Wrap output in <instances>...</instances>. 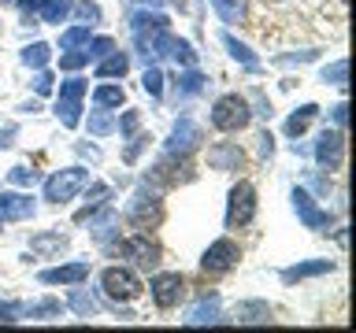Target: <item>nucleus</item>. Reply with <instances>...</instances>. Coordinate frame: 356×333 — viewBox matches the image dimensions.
<instances>
[{
  "instance_id": "7c9ffc66",
  "label": "nucleus",
  "mask_w": 356,
  "mask_h": 333,
  "mask_svg": "<svg viewBox=\"0 0 356 333\" xmlns=\"http://www.w3.org/2000/svg\"><path fill=\"white\" fill-rule=\"evenodd\" d=\"M89 37H93V26H82V22H74V26H67L60 33V49H86Z\"/></svg>"
},
{
  "instance_id": "423d86ee",
  "label": "nucleus",
  "mask_w": 356,
  "mask_h": 333,
  "mask_svg": "<svg viewBox=\"0 0 356 333\" xmlns=\"http://www.w3.org/2000/svg\"><path fill=\"white\" fill-rule=\"evenodd\" d=\"M89 93V82L86 78H67V82H60V93H56V119L63 122L67 130H74L78 122H82V96Z\"/></svg>"
},
{
  "instance_id": "412c9836",
  "label": "nucleus",
  "mask_w": 356,
  "mask_h": 333,
  "mask_svg": "<svg viewBox=\"0 0 356 333\" xmlns=\"http://www.w3.org/2000/svg\"><path fill=\"white\" fill-rule=\"evenodd\" d=\"M330 271H334V259H312V263L286 266V271H282V282L293 285V282H305V278H316V274H330Z\"/></svg>"
},
{
  "instance_id": "9d476101",
  "label": "nucleus",
  "mask_w": 356,
  "mask_h": 333,
  "mask_svg": "<svg viewBox=\"0 0 356 333\" xmlns=\"http://www.w3.org/2000/svg\"><path fill=\"white\" fill-rule=\"evenodd\" d=\"M200 141H204V130H200L189 115H182L171 126V137L163 141V152L167 155H189V152L200 148Z\"/></svg>"
},
{
  "instance_id": "39448f33",
  "label": "nucleus",
  "mask_w": 356,
  "mask_h": 333,
  "mask_svg": "<svg viewBox=\"0 0 356 333\" xmlns=\"http://www.w3.org/2000/svg\"><path fill=\"white\" fill-rule=\"evenodd\" d=\"M100 293L115 300V304H130V300H138L145 293V285L130 266H104L100 271Z\"/></svg>"
},
{
  "instance_id": "2eb2a0df",
  "label": "nucleus",
  "mask_w": 356,
  "mask_h": 333,
  "mask_svg": "<svg viewBox=\"0 0 356 333\" xmlns=\"http://www.w3.org/2000/svg\"><path fill=\"white\" fill-rule=\"evenodd\" d=\"M89 278V263L86 259H74V263H60V266H49V271L38 274L41 285H82Z\"/></svg>"
},
{
  "instance_id": "cd10ccee",
  "label": "nucleus",
  "mask_w": 356,
  "mask_h": 333,
  "mask_svg": "<svg viewBox=\"0 0 356 333\" xmlns=\"http://www.w3.org/2000/svg\"><path fill=\"white\" fill-rule=\"evenodd\" d=\"M74 0H44V4L38 8L41 22H49V26H60V22H67V15H71Z\"/></svg>"
},
{
  "instance_id": "c9c22d12",
  "label": "nucleus",
  "mask_w": 356,
  "mask_h": 333,
  "mask_svg": "<svg viewBox=\"0 0 356 333\" xmlns=\"http://www.w3.org/2000/svg\"><path fill=\"white\" fill-rule=\"evenodd\" d=\"M89 63V52L86 49H63L60 52V71H82V67Z\"/></svg>"
},
{
  "instance_id": "49530a36",
  "label": "nucleus",
  "mask_w": 356,
  "mask_h": 333,
  "mask_svg": "<svg viewBox=\"0 0 356 333\" xmlns=\"http://www.w3.org/2000/svg\"><path fill=\"white\" fill-rule=\"evenodd\" d=\"M256 141H260V152H264V155H271V152H275V137H271V133H267V130H264V133H260V137H256Z\"/></svg>"
},
{
  "instance_id": "a18cd8bd",
  "label": "nucleus",
  "mask_w": 356,
  "mask_h": 333,
  "mask_svg": "<svg viewBox=\"0 0 356 333\" xmlns=\"http://www.w3.org/2000/svg\"><path fill=\"white\" fill-rule=\"evenodd\" d=\"M345 111H349L345 104H334V108H330V119H334V126H338V130H345V122H349V115H345Z\"/></svg>"
},
{
  "instance_id": "09e8293b",
  "label": "nucleus",
  "mask_w": 356,
  "mask_h": 333,
  "mask_svg": "<svg viewBox=\"0 0 356 333\" xmlns=\"http://www.w3.org/2000/svg\"><path fill=\"white\" fill-rule=\"evenodd\" d=\"M308 182H312V189H316V193H327V189H330L327 178H308Z\"/></svg>"
},
{
  "instance_id": "aec40b11",
  "label": "nucleus",
  "mask_w": 356,
  "mask_h": 333,
  "mask_svg": "<svg viewBox=\"0 0 356 333\" xmlns=\"http://www.w3.org/2000/svg\"><path fill=\"white\" fill-rule=\"evenodd\" d=\"M130 71V52H108L104 60H97V82H104V78H127Z\"/></svg>"
},
{
  "instance_id": "1a4fd4ad",
  "label": "nucleus",
  "mask_w": 356,
  "mask_h": 333,
  "mask_svg": "<svg viewBox=\"0 0 356 333\" xmlns=\"http://www.w3.org/2000/svg\"><path fill=\"white\" fill-rule=\"evenodd\" d=\"M238 263H241V248H238V241H230V237L211 241L204 248V255H200V271L204 274H227Z\"/></svg>"
},
{
  "instance_id": "de8ad7c7",
  "label": "nucleus",
  "mask_w": 356,
  "mask_h": 333,
  "mask_svg": "<svg viewBox=\"0 0 356 333\" xmlns=\"http://www.w3.org/2000/svg\"><path fill=\"white\" fill-rule=\"evenodd\" d=\"M15 126H4V130H0V148H11V137H15Z\"/></svg>"
},
{
  "instance_id": "f8f14e48",
  "label": "nucleus",
  "mask_w": 356,
  "mask_h": 333,
  "mask_svg": "<svg viewBox=\"0 0 356 333\" xmlns=\"http://www.w3.org/2000/svg\"><path fill=\"white\" fill-rule=\"evenodd\" d=\"M289 200H293V211H297V219L305 222L308 230H327L330 222H334V219H330V211H323V207L316 204V196H312L305 185H297L293 193H289Z\"/></svg>"
},
{
  "instance_id": "c85d7f7f",
  "label": "nucleus",
  "mask_w": 356,
  "mask_h": 333,
  "mask_svg": "<svg viewBox=\"0 0 356 333\" xmlns=\"http://www.w3.org/2000/svg\"><path fill=\"white\" fill-rule=\"evenodd\" d=\"M19 60L26 63V67H33V71H41V67H49V60H52V44L33 41V44H26V49H22Z\"/></svg>"
},
{
  "instance_id": "a878e982",
  "label": "nucleus",
  "mask_w": 356,
  "mask_h": 333,
  "mask_svg": "<svg viewBox=\"0 0 356 333\" xmlns=\"http://www.w3.org/2000/svg\"><path fill=\"white\" fill-rule=\"evenodd\" d=\"M67 307L74 311L78 318H93V315H100V304H97V296H89L86 289H71V296H67Z\"/></svg>"
},
{
  "instance_id": "473e14b6",
  "label": "nucleus",
  "mask_w": 356,
  "mask_h": 333,
  "mask_svg": "<svg viewBox=\"0 0 356 333\" xmlns=\"http://www.w3.org/2000/svg\"><path fill=\"white\" fill-rule=\"evenodd\" d=\"M345 74H349V60H345V56H341V60H334V63H327L319 71V78L327 85H334V89H345Z\"/></svg>"
},
{
  "instance_id": "dca6fc26",
  "label": "nucleus",
  "mask_w": 356,
  "mask_h": 333,
  "mask_svg": "<svg viewBox=\"0 0 356 333\" xmlns=\"http://www.w3.org/2000/svg\"><path fill=\"white\" fill-rule=\"evenodd\" d=\"M182 322H186V326H211V322H222V315H219V296H216V293H204L193 307L186 311Z\"/></svg>"
},
{
  "instance_id": "f704fd0d",
  "label": "nucleus",
  "mask_w": 356,
  "mask_h": 333,
  "mask_svg": "<svg viewBox=\"0 0 356 333\" xmlns=\"http://www.w3.org/2000/svg\"><path fill=\"white\" fill-rule=\"evenodd\" d=\"M71 15L82 22V26H97L100 22V4H93V0H78V4L71 8Z\"/></svg>"
},
{
  "instance_id": "6e6552de",
  "label": "nucleus",
  "mask_w": 356,
  "mask_h": 333,
  "mask_svg": "<svg viewBox=\"0 0 356 333\" xmlns=\"http://www.w3.org/2000/svg\"><path fill=\"white\" fill-rule=\"evenodd\" d=\"M149 296H152V304L160 307V311L178 307V304H182V296H186V278L178 274V271L152 274V278H149Z\"/></svg>"
},
{
  "instance_id": "c756f323",
  "label": "nucleus",
  "mask_w": 356,
  "mask_h": 333,
  "mask_svg": "<svg viewBox=\"0 0 356 333\" xmlns=\"http://www.w3.org/2000/svg\"><path fill=\"white\" fill-rule=\"evenodd\" d=\"M222 44H227V52H230L241 67H249V71H256V67H260V60L252 56V49H249V44H241L234 33H222Z\"/></svg>"
},
{
  "instance_id": "393cba45",
  "label": "nucleus",
  "mask_w": 356,
  "mask_h": 333,
  "mask_svg": "<svg viewBox=\"0 0 356 333\" xmlns=\"http://www.w3.org/2000/svg\"><path fill=\"white\" fill-rule=\"evenodd\" d=\"M93 104H97V108L115 111V108L127 104V93H122V85H115V82H108V78H104V85H97V89H93Z\"/></svg>"
},
{
  "instance_id": "ddd939ff",
  "label": "nucleus",
  "mask_w": 356,
  "mask_h": 333,
  "mask_svg": "<svg viewBox=\"0 0 356 333\" xmlns=\"http://www.w3.org/2000/svg\"><path fill=\"white\" fill-rule=\"evenodd\" d=\"M33 215H38V200L30 193H19V189L0 193V222H26Z\"/></svg>"
},
{
  "instance_id": "f03ea898",
  "label": "nucleus",
  "mask_w": 356,
  "mask_h": 333,
  "mask_svg": "<svg viewBox=\"0 0 356 333\" xmlns=\"http://www.w3.org/2000/svg\"><path fill=\"white\" fill-rule=\"evenodd\" d=\"M111 252L119 255V259H130L138 271H156L160 266V244L156 241H149V233H141V230H134L130 237H122V241H115V244H108Z\"/></svg>"
},
{
  "instance_id": "bb28decb",
  "label": "nucleus",
  "mask_w": 356,
  "mask_h": 333,
  "mask_svg": "<svg viewBox=\"0 0 356 333\" xmlns=\"http://www.w3.org/2000/svg\"><path fill=\"white\" fill-rule=\"evenodd\" d=\"M86 130L93 133V137H111V133H115V115H111L108 108H97V111H89V119H86Z\"/></svg>"
},
{
  "instance_id": "9b49d317",
  "label": "nucleus",
  "mask_w": 356,
  "mask_h": 333,
  "mask_svg": "<svg viewBox=\"0 0 356 333\" xmlns=\"http://www.w3.org/2000/svg\"><path fill=\"white\" fill-rule=\"evenodd\" d=\"M312 155H316L319 166H327V171H338L345 163V130H319L316 144H312Z\"/></svg>"
},
{
  "instance_id": "a19ab883",
  "label": "nucleus",
  "mask_w": 356,
  "mask_h": 333,
  "mask_svg": "<svg viewBox=\"0 0 356 333\" xmlns=\"http://www.w3.org/2000/svg\"><path fill=\"white\" fill-rule=\"evenodd\" d=\"M52 82H56L52 71H44V67H41V71L33 74V93H38V96H49V93H52Z\"/></svg>"
},
{
  "instance_id": "4468645a",
  "label": "nucleus",
  "mask_w": 356,
  "mask_h": 333,
  "mask_svg": "<svg viewBox=\"0 0 356 333\" xmlns=\"http://www.w3.org/2000/svg\"><path fill=\"white\" fill-rule=\"evenodd\" d=\"M208 166H211V171H227V174L241 171V166H245V148L238 141H216L208 148Z\"/></svg>"
},
{
  "instance_id": "a211bd4d",
  "label": "nucleus",
  "mask_w": 356,
  "mask_h": 333,
  "mask_svg": "<svg viewBox=\"0 0 356 333\" xmlns=\"http://www.w3.org/2000/svg\"><path fill=\"white\" fill-rule=\"evenodd\" d=\"M63 248H67V233H60V230H44V233H33L30 237V252L41 255V259H52Z\"/></svg>"
},
{
  "instance_id": "8fccbe9b",
  "label": "nucleus",
  "mask_w": 356,
  "mask_h": 333,
  "mask_svg": "<svg viewBox=\"0 0 356 333\" xmlns=\"http://www.w3.org/2000/svg\"><path fill=\"white\" fill-rule=\"evenodd\" d=\"M145 4H160V0H145ZM171 4H178V8H182V0H171Z\"/></svg>"
},
{
  "instance_id": "3c124183",
  "label": "nucleus",
  "mask_w": 356,
  "mask_h": 333,
  "mask_svg": "<svg viewBox=\"0 0 356 333\" xmlns=\"http://www.w3.org/2000/svg\"><path fill=\"white\" fill-rule=\"evenodd\" d=\"M0 4H15V0H0Z\"/></svg>"
},
{
  "instance_id": "c03bdc74",
  "label": "nucleus",
  "mask_w": 356,
  "mask_h": 333,
  "mask_svg": "<svg viewBox=\"0 0 356 333\" xmlns=\"http://www.w3.org/2000/svg\"><path fill=\"white\" fill-rule=\"evenodd\" d=\"M15 4H19V11H22V19H33V15H38V8L44 4V0H15Z\"/></svg>"
},
{
  "instance_id": "ea45409f",
  "label": "nucleus",
  "mask_w": 356,
  "mask_h": 333,
  "mask_svg": "<svg viewBox=\"0 0 356 333\" xmlns=\"http://www.w3.org/2000/svg\"><path fill=\"white\" fill-rule=\"evenodd\" d=\"M138 126H141V115H138V111H122V115L115 119V130H119V137H130V133L138 130Z\"/></svg>"
},
{
  "instance_id": "e433bc0d",
  "label": "nucleus",
  "mask_w": 356,
  "mask_h": 333,
  "mask_svg": "<svg viewBox=\"0 0 356 333\" xmlns=\"http://www.w3.org/2000/svg\"><path fill=\"white\" fill-rule=\"evenodd\" d=\"M119 49V44H115V37H108V33H104V37H89V44H86V52H89V60H104V56L108 52H115Z\"/></svg>"
},
{
  "instance_id": "58836bf2",
  "label": "nucleus",
  "mask_w": 356,
  "mask_h": 333,
  "mask_svg": "<svg viewBox=\"0 0 356 333\" xmlns=\"http://www.w3.org/2000/svg\"><path fill=\"white\" fill-rule=\"evenodd\" d=\"M22 322V304L19 300H0V326H15Z\"/></svg>"
},
{
  "instance_id": "2f4dec72",
  "label": "nucleus",
  "mask_w": 356,
  "mask_h": 333,
  "mask_svg": "<svg viewBox=\"0 0 356 333\" xmlns=\"http://www.w3.org/2000/svg\"><path fill=\"white\" fill-rule=\"evenodd\" d=\"M163 82H167V74L160 71L156 63H145V74H141V89L149 93L152 100H160L163 96Z\"/></svg>"
},
{
  "instance_id": "37998d69",
  "label": "nucleus",
  "mask_w": 356,
  "mask_h": 333,
  "mask_svg": "<svg viewBox=\"0 0 356 333\" xmlns=\"http://www.w3.org/2000/svg\"><path fill=\"white\" fill-rule=\"evenodd\" d=\"M308 60H319V52L308 49V52H300V56H278L275 63H308Z\"/></svg>"
},
{
  "instance_id": "f257e3e1",
  "label": "nucleus",
  "mask_w": 356,
  "mask_h": 333,
  "mask_svg": "<svg viewBox=\"0 0 356 333\" xmlns=\"http://www.w3.org/2000/svg\"><path fill=\"white\" fill-rule=\"evenodd\" d=\"M208 122H211V126H216L219 133H241V130L252 122V104H249V96H241V93H222L216 104H211Z\"/></svg>"
},
{
  "instance_id": "4c0bfd02",
  "label": "nucleus",
  "mask_w": 356,
  "mask_h": 333,
  "mask_svg": "<svg viewBox=\"0 0 356 333\" xmlns=\"http://www.w3.org/2000/svg\"><path fill=\"white\" fill-rule=\"evenodd\" d=\"M38 178H41V174L33 171V166H26V163H19V166H11V171H8V182H11V185H22V189L33 185Z\"/></svg>"
},
{
  "instance_id": "0eeeda50",
  "label": "nucleus",
  "mask_w": 356,
  "mask_h": 333,
  "mask_svg": "<svg viewBox=\"0 0 356 333\" xmlns=\"http://www.w3.org/2000/svg\"><path fill=\"white\" fill-rule=\"evenodd\" d=\"M160 219H163V200H160V193H149V185H141L138 193L127 200V222H130L134 230L149 233Z\"/></svg>"
},
{
  "instance_id": "20e7f679",
  "label": "nucleus",
  "mask_w": 356,
  "mask_h": 333,
  "mask_svg": "<svg viewBox=\"0 0 356 333\" xmlns=\"http://www.w3.org/2000/svg\"><path fill=\"white\" fill-rule=\"evenodd\" d=\"M89 185V166H63L44 178V200L49 204H71V200Z\"/></svg>"
},
{
  "instance_id": "4be33fe9",
  "label": "nucleus",
  "mask_w": 356,
  "mask_h": 333,
  "mask_svg": "<svg viewBox=\"0 0 356 333\" xmlns=\"http://www.w3.org/2000/svg\"><path fill=\"white\" fill-rule=\"evenodd\" d=\"M211 8H216V15L227 22V26L249 22V0H211Z\"/></svg>"
},
{
  "instance_id": "72a5a7b5",
  "label": "nucleus",
  "mask_w": 356,
  "mask_h": 333,
  "mask_svg": "<svg viewBox=\"0 0 356 333\" xmlns=\"http://www.w3.org/2000/svg\"><path fill=\"white\" fill-rule=\"evenodd\" d=\"M130 144L122 148V163H138V155L149 148V141H152V133H141V130H134L130 137H127Z\"/></svg>"
},
{
  "instance_id": "7ed1b4c3",
  "label": "nucleus",
  "mask_w": 356,
  "mask_h": 333,
  "mask_svg": "<svg viewBox=\"0 0 356 333\" xmlns=\"http://www.w3.org/2000/svg\"><path fill=\"white\" fill-rule=\"evenodd\" d=\"M256 207H260L256 185L249 182V178H238V182L230 185V193H227V230L249 226V222L256 219Z\"/></svg>"
},
{
  "instance_id": "6ab92c4d",
  "label": "nucleus",
  "mask_w": 356,
  "mask_h": 333,
  "mask_svg": "<svg viewBox=\"0 0 356 333\" xmlns=\"http://www.w3.org/2000/svg\"><path fill=\"white\" fill-rule=\"evenodd\" d=\"M67 311V304H60L56 296H44V300H33V304H22V318H30V322H52V318H60Z\"/></svg>"
},
{
  "instance_id": "f3484780",
  "label": "nucleus",
  "mask_w": 356,
  "mask_h": 333,
  "mask_svg": "<svg viewBox=\"0 0 356 333\" xmlns=\"http://www.w3.org/2000/svg\"><path fill=\"white\" fill-rule=\"evenodd\" d=\"M204 89H208V74H200L197 67H186V71L175 78V96L182 100V104H186V100H193V96H200Z\"/></svg>"
},
{
  "instance_id": "79ce46f5",
  "label": "nucleus",
  "mask_w": 356,
  "mask_h": 333,
  "mask_svg": "<svg viewBox=\"0 0 356 333\" xmlns=\"http://www.w3.org/2000/svg\"><path fill=\"white\" fill-rule=\"evenodd\" d=\"M249 104H256L252 115H260V119H271V100H264V93H252L249 96Z\"/></svg>"
},
{
  "instance_id": "b1692460",
  "label": "nucleus",
  "mask_w": 356,
  "mask_h": 333,
  "mask_svg": "<svg viewBox=\"0 0 356 333\" xmlns=\"http://www.w3.org/2000/svg\"><path fill=\"white\" fill-rule=\"evenodd\" d=\"M319 115V108L316 104H305V108H297L293 115L286 119V137L289 141H297V137H305V130L312 126V119Z\"/></svg>"
},
{
  "instance_id": "5701e85b",
  "label": "nucleus",
  "mask_w": 356,
  "mask_h": 333,
  "mask_svg": "<svg viewBox=\"0 0 356 333\" xmlns=\"http://www.w3.org/2000/svg\"><path fill=\"white\" fill-rule=\"evenodd\" d=\"M234 315H238V322H245V326H260V322H271V307H267L264 300H241V304L234 307Z\"/></svg>"
}]
</instances>
